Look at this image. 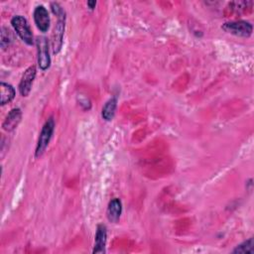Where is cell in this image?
<instances>
[{"label":"cell","mask_w":254,"mask_h":254,"mask_svg":"<svg viewBox=\"0 0 254 254\" xmlns=\"http://www.w3.org/2000/svg\"><path fill=\"white\" fill-rule=\"evenodd\" d=\"M14 38L12 36V33L9 29L3 27L2 28V32H1V47L2 49H6L12 42H13Z\"/></svg>","instance_id":"cell-14"},{"label":"cell","mask_w":254,"mask_h":254,"mask_svg":"<svg viewBox=\"0 0 254 254\" xmlns=\"http://www.w3.org/2000/svg\"><path fill=\"white\" fill-rule=\"evenodd\" d=\"M33 17H34V22L37 28L43 33L48 32L51 24L50 14L48 9L43 5H38L33 12Z\"/></svg>","instance_id":"cell-6"},{"label":"cell","mask_w":254,"mask_h":254,"mask_svg":"<svg viewBox=\"0 0 254 254\" xmlns=\"http://www.w3.org/2000/svg\"><path fill=\"white\" fill-rule=\"evenodd\" d=\"M116 107H117V97L113 96L110 99H108L103 105L101 110L102 118L105 121H111L115 115Z\"/></svg>","instance_id":"cell-12"},{"label":"cell","mask_w":254,"mask_h":254,"mask_svg":"<svg viewBox=\"0 0 254 254\" xmlns=\"http://www.w3.org/2000/svg\"><path fill=\"white\" fill-rule=\"evenodd\" d=\"M87 6H88V8L90 10H93L95 8V6H96V2L95 1H88L87 2Z\"/></svg>","instance_id":"cell-16"},{"label":"cell","mask_w":254,"mask_h":254,"mask_svg":"<svg viewBox=\"0 0 254 254\" xmlns=\"http://www.w3.org/2000/svg\"><path fill=\"white\" fill-rule=\"evenodd\" d=\"M55 130V120L53 117H50L45 124L42 127V130L39 135V139L37 142L36 146V151H35V157L40 158L46 151L47 147L49 146V143L53 137Z\"/></svg>","instance_id":"cell-1"},{"label":"cell","mask_w":254,"mask_h":254,"mask_svg":"<svg viewBox=\"0 0 254 254\" xmlns=\"http://www.w3.org/2000/svg\"><path fill=\"white\" fill-rule=\"evenodd\" d=\"M232 253L234 254H253L254 253V239L253 237L247 239L246 241H243L239 245H237L233 250Z\"/></svg>","instance_id":"cell-13"},{"label":"cell","mask_w":254,"mask_h":254,"mask_svg":"<svg viewBox=\"0 0 254 254\" xmlns=\"http://www.w3.org/2000/svg\"><path fill=\"white\" fill-rule=\"evenodd\" d=\"M15 89L14 87L6 82L0 83V104L5 105L11 102L15 97Z\"/></svg>","instance_id":"cell-11"},{"label":"cell","mask_w":254,"mask_h":254,"mask_svg":"<svg viewBox=\"0 0 254 254\" xmlns=\"http://www.w3.org/2000/svg\"><path fill=\"white\" fill-rule=\"evenodd\" d=\"M36 73H37V69L35 65H31L29 66L23 73L20 83H19V92L22 96L26 97L29 95L31 89H32V85L34 82V79L36 77Z\"/></svg>","instance_id":"cell-7"},{"label":"cell","mask_w":254,"mask_h":254,"mask_svg":"<svg viewBox=\"0 0 254 254\" xmlns=\"http://www.w3.org/2000/svg\"><path fill=\"white\" fill-rule=\"evenodd\" d=\"M122 213V202L118 197L112 198L107 206L106 216L107 219L112 223H117Z\"/></svg>","instance_id":"cell-10"},{"label":"cell","mask_w":254,"mask_h":254,"mask_svg":"<svg viewBox=\"0 0 254 254\" xmlns=\"http://www.w3.org/2000/svg\"><path fill=\"white\" fill-rule=\"evenodd\" d=\"M51 10H52L53 14L56 15V16H59V15H61L64 12V8L58 2H52L51 3Z\"/></svg>","instance_id":"cell-15"},{"label":"cell","mask_w":254,"mask_h":254,"mask_svg":"<svg viewBox=\"0 0 254 254\" xmlns=\"http://www.w3.org/2000/svg\"><path fill=\"white\" fill-rule=\"evenodd\" d=\"M37 52H38V65L40 69L47 70L51 65L49 41L45 36H39L36 39Z\"/></svg>","instance_id":"cell-4"},{"label":"cell","mask_w":254,"mask_h":254,"mask_svg":"<svg viewBox=\"0 0 254 254\" xmlns=\"http://www.w3.org/2000/svg\"><path fill=\"white\" fill-rule=\"evenodd\" d=\"M107 240V228L104 224L100 223L96 227L94 246L92 253H105V246Z\"/></svg>","instance_id":"cell-8"},{"label":"cell","mask_w":254,"mask_h":254,"mask_svg":"<svg viewBox=\"0 0 254 254\" xmlns=\"http://www.w3.org/2000/svg\"><path fill=\"white\" fill-rule=\"evenodd\" d=\"M11 25L20 39L28 46L34 45V37L28 21L21 15H16L11 19Z\"/></svg>","instance_id":"cell-2"},{"label":"cell","mask_w":254,"mask_h":254,"mask_svg":"<svg viewBox=\"0 0 254 254\" xmlns=\"http://www.w3.org/2000/svg\"><path fill=\"white\" fill-rule=\"evenodd\" d=\"M221 28L226 33L241 38H249L252 35L253 31L252 24L244 20L226 22L221 26Z\"/></svg>","instance_id":"cell-3"},{"label":"cell","mask_w":254,"mask_h":254,"mask_svg":"<svg viewBox=\"0 0 254 254\" xmlns=\"http://www.w3.org/2000/svg\"><path fill=\"white\" fill-rule=\"evenodd\" d=\"M57 24L55 25L53 34H52V50L53 54L57 55L62 50L63 40L64 34V26H65V12L57 16Z\"/></svg>","instance_id":"cell-5"},{"label":"cell","mask_w":254,"mask_h":254,"mask_svg":"<svg viewBox=\"0 0 254 254\" xmlns=\"http://www.w3.org/2000/svg\"><path fill=\"white\" fill-rule=\"evenodd\" d=\"M21 118H22V111L20 108L16 107V108L11 109L2 123L3 130H5L7 132H11V131L15 130L17 128V126L19 125Z\"/></svg>","instance_id":"cell-9"}]
</instances>
